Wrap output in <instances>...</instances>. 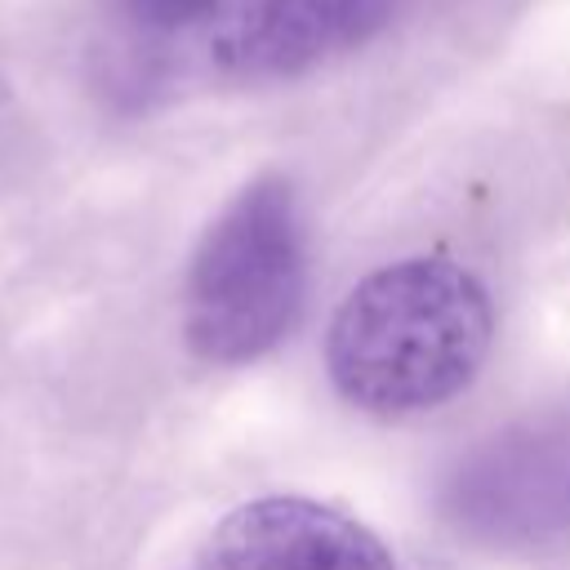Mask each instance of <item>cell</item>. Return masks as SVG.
Instances as JSON below:
<instances>
[{
  "instance_id": "2",
  "label": "cell",
  "mask_w": 570,
  "mask_h": 570,
  "mask_svg": "<svg viewBox=\"0 0 570 570\" xmlns=\"http://www.w3.org/2000/svg\"><path fill=\"white\" fill-rule=\"evenodd\" d=\"M307 289L303 218L289 183H249L205 232L183 298L196 356L245 365L272 352L298 321Z\"/></svg>"
},
{
  "instance_id": "6",
  "label": "cell",
  "mask_w": 570,
  "mask_h": 570,
  "mask_svg": "<svg viewBox=\"0 0 570 570\" xmlns=\"http://www.w3.org/2000/svg\"><path fill=\"white\" fill-rule=\"evenodd\" d=\"M214 9H218V0H116L120 22L138 40H151V45L183 40V36L200 40V31L214 18Z\"/></svg>"
},
{
  "instance_id": "5",
  "label": "cell",
  "mask_w": 570,
  "mask_h": 570,
  "mask_svg": "<svg viewBox=\"0 0 570 570\" xmlns=\"http://www.w3.org/2000/svg\"><path fill=\"white\" fill-rule=\"evenodd\" d=\"M196 570H396V561L356 517L303 494H267L214 525Z\"/></svg>"
},
{
  "instance_id": "3",
  "label": "cell",
  "mask_w": 570,
  "mask_h": 570,
  "mask_svg": "<svg viewBox=\"0 0 570 570\" xmlns=\"http://www.w3.org/2000/svg\"><path fill=\"white\" fill-rule=\"evenodd\" d=\"M450 517L481 539H548L570 525V410L534 414L459 459Z\"/></svg>"
},
{
  "instance_id": "1",
  "label": "cell",
  "mask_w": 570,
  "mask_h": 570,
  "mask_svg": "<svg viewBox=\"0 0 570 570\" xmlns=\"http://www.w3.org/2000/svg\"><path fill=\"white\" fill-rule=\"evenodd\" d=\"M494 330L472 272L405 258L370 272L334 312L325 365L334 387L370 414H414L472 383Z\"/></svg>"
},
{
  "instance_id": "4",
  "label": "cell",
  "mask_w": 570,
  "mask_h": 570,
  "mask_svg": "<svg viewBox=\"0 0 570 570\" xmlns=\"http://www.w3.org/2000/svg\"><path fill=\"white\" fill-rule=\"evenodd\" d=\"M387 13L392 0H218L200 45L223 76L281 80L356 49Z\"/></svg>"
}]
</instances>
